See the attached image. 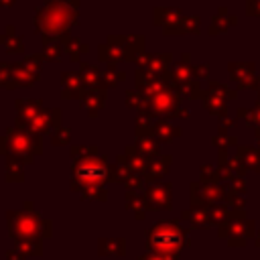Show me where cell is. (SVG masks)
I'll list each match as a JSON object with an SVG mask.
<instances>
[{
    "mask_svg": "<svg viewBox=\"0 0 260 260\" xmlns=\"http://www.w3.org/2000/svg\"><path fill=\"white\" fill-rule=\"evenodd\" d=\"M187 244V234L177 223H158L148 234V248L152 254L173 258Z\"/></svg>",
    "mask_w": 260,
    "mask_h": 260,
    "instance_id": "cell-1",
    "label": "cell"
},
{
    "mask_svg": "<svg viewBox=\"0 0 260 260\" xmlns=\"http://www.w3.org/2000/svg\"><path fill=\"white\" fill-rule=\"evenodd\" d=\"M106 173H108L106 165H104L102 160H98V158L83 160V162L77 167V171H75L77 179H81V181H83V183H87L89 187L102 185V183H104V179H106Z\"/></svg>",
    "mask_w": 260,
    "mask_h": 260,
    "instance_id": "cell-2",
    "label": "cell"
},
{
    "mask_svg": "<svg viewBox=\"0 0 260 260\" xmlns=\"http://www.w3.org/2000/svg\"><path fill=\"white\" fill-rule=\"evenodd\" d=\"M169 187L165 185V189L162 187H150V191H148V203H152V207H169Z\"/></svg>",
    "mask_w": 260,
    "mask_h": 260,
    "instance_id": "cell-3",
    "label": "cell"
},
{
    "mask_svg": "<svg viewBox=\"0 0 260 260\" xmlns=\"http://www.w3.org/2000/svg\"><path fill=\"white\" fill-rule=\"evenodd\" d=\"M240 156L244 160V167H256L260 169V154L256 150H250V148H242L240 150Z\"/></svg>",
    "mask_w": 260,
    "mask_h": 260,
    "instance_id": "cell-4",
    "label": "cell"
},
{
    "mask_svg": "<svg viewBox=\"0 0 260 260\" xmlns=\"http://www.w3.org/2000/svg\"><path fill=\"white\" fill-rule=\"evenodd\" d=\"M171 106H173V100H171V93H169V91L158 93V95L154 98V108H156L158 112H167Z\"/></svg>",
    "mask_w": 260,
    "mask_h": 260,
    "instance_id": "cell-5",
    "label": "cell"
},
{
    "mask_svg": "<svg viewBox=\"0 0 260 260\" xmlns=\"http://www.w3.org/2000/svg\"><path fill=\"white\" fill-rule=\"evenodd\" d=\"M142 260H173V258H165V256H158V254H150V256H144Z\"/></svg>",
    "mask_w": 260,
    "mask_h": 260,
    "instance_id": "cell-6",
    "label": "cell"
},
{
    "mask_svg": "<svg viewBox=\"0 0 260 260\" xmlns=\"http://www.w3.org/2000/svg\"><path fill=\"white\" fill-rule=\"evenodd\" d=\"M256 120H258V122H260V108H258V110H256Z\"/></svg>",
    "mask_w": 260,
    "mask_h": 260,
    "instance_id": "cell-7",
    "label": "cell"
}]
</instances>
